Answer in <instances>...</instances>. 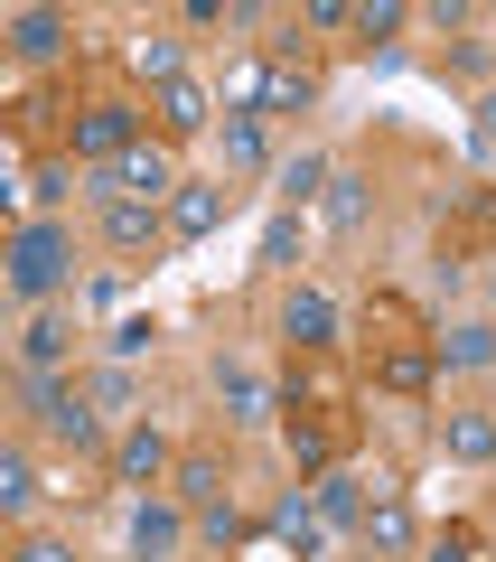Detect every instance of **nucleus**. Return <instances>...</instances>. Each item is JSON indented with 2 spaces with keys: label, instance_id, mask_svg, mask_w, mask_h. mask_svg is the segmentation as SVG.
<instances>
[{
  "label": "nucleus",
  "instance_id": "obj_1",
  "mask_svg": "<svg viewBox=\"0 0 496 562\" xmlns=\"http://www.w3.org/2000/svg\"><path fill=\"white\" fill-rule=\"evenodd\" d=\"M140 122H150V113H140V103L122 94V85H94V94H84L76 113H66V150H76L84 169H113L122 150H140V140H150Z\"/></svg>",
  "mask_w": 496,
  "mask_h": 562
},
{
  "label": "nucleus",
  "instance_id": "obj_2",
  "mask_svg": "<svg viewBox=\"0 0 496 562\" xmlns=\"http://www.w3.org/2000/svg\"><path fill=\"white\" fill-rule=\"evenodd\" d=\"M76 281V235H66L57 216H29L20 235H10V291H20L29 310H47Z\"/></svg>",
  "mask_w": 496,
  "mask_h": 562
},
{
  "label": "nucleus",
  "instance_id": "obj_3",
  "mask_svg": "<svg viewBox=\"0 0 496 562\" xmlns=\"http://www.w3.org/2000/svg\"><path fill=\"white\" fill-rule=\"evenodd\" d=\"M20 394H29V413H38L47 441H66V450H103V413L84 403L76 375H29V366H20Z\"/></svg>",
  "mask_w": 496,
  "mask_h": 562
},
{
  "label": "nucleus",
  "instance_id": "obj_4",
  "mask_svg": "<svg viewBox=\"0 0 496 562\" xmlns=\"http://www.w3.org/2000/svg\"><path fill=\"white\" fill-rule=\"evenodd\" d=\"M84 188H94V206H113V198H140V206H169L179 198V160H169V140H140V150H122L113 169H84Z\"/></svg>",
  "mask_w": 496,
  "mask_h": 562
},
{
  "label": "nucleus",
  "instance_id": "obj_5",
  "mask_svg": "<svg viewBox=\"0 0 496 562\" xmlns=\"http://www.w3.org/2000/svg\"><path fill=\"white\" fill-rule=\"evenodd\" d=\"M103 469H113V487H169V469H179V450H169V431H159L150 413L122 422L113 450H103Z\"/></svg>",
  "mask_w": 496,
  "mask_h": 562
},
{
  "label": "nucleus",
  "instance_id": "obj_6",
  "mask_svg": "<svg viewBox=\"0 0 496 562\" xmlns=\"http://www.w3.org/2000/svg\"><path fill=\"white\" fill-rule=\"evenodd\" d=\"M225 487H235V441H188L179 469H169V497L188 516H206V506H225Z\"/></svg>",
  "mask_w": 496,
  "mask_h": 562
},
{
  "label": "nucleus",
  "instance_id": "obj_7",
  "mask_svg": "<svg viewBox=\"0 0 496 562\" xmlns=\"http://www.w3.org/2000/svg\"><path fill=\"white\" fill-rule=\"evenodd\" d=\"M357 543H365V553H384V562L421 553V525H413V497H403V479H394V469H375V506H365Z\"/></svg>",
  "mask_w": 496,
  "mask_h": 562
},
{
  "label": "nucleus",
  "instance_id": "obj_8",
  "mask_svg": "<svg viewBox=\"0 0 496 562\" xmlns=\"http://www.w3.org/2000/svg\"><path fill=\"white\" fill-rule=\"evenodd\" d=\"M347 366H338V347H318V357H291V375H281V413H338L347 422Z\"/></svg>",
  "mask_w": 496,
  "mask_h": 562
},
{
  "label": "nucleus",
  "instance_id": "obj_9",
  "mask_svg": "<svg viewBox=\"0 0 496 562\" xmlns=\"http://www.w3.org/2000/svg\"><path fill=\"white\" fill-rule=\"evenodd\" d=\"M94 235H103V254H122V262H150L159 244H169V206L113 198V206H94Z\"/></svg>",
  "mask_w": 496,
  "mask_h": 562
},
{
  "label": "nucleus",
  "instance_id": "obj_10",
  "mask_svg": "<svg viewBox=\"0 0 496 562\" xmlns=\"http://www.w3.org/2000/svg\"><path fill=\"white\" fill-rule=\"evenodd\" d=\"M216 403H225V431H262V422H281L272 375L244 366V357H216Z\"/></svg>",
  "mask_w": 496,
  "mask_h": 562
},
{
  "label": "nucleus",
  "instance_id": "obj_11",
  "mask_svg": "<svg viewBox=\"0 0 496 562\" xmlns=\"http://www.w3.org/2000/svg\"><path fill=\"white\" fill-rule=\"evenodd\" d=\"M309 487V506H318V525H328V535H357L365 525V506H375V479H365V469H318V479H300Z\"/></svg>",
  "mask_w": 496,
  "mask_h": 562
},
{
  "label": "nucleus",
  "instance_id": "obj_12",
  "mask_svg": "<svg viewBox=\"0 0 496 562\" xmlns=\"http://www.w3.org/2000/svg\"><path fill=\"white\" fill-rule=\"evenodd\" d=\"M347 431H357V422H338V413H281V450H291V469H300V479L338 469Z\"/></svg>",
  "mask_w": 496,
  "mask_h": 562
},
{
  "label": "nucleus",
  "instance_id": "obj_13",
  "mask_svg": "<svg viewBox=\"0 0 496 562\" xmlns=\"http://www.w3.org/2000/svg\"><path fill=\"white\" fill-rule=\"evenodd\" d=\"M431 357H440V375H487L496 366V319H440Z\"/></svg>",
  "mask_w": 496,
  "mask_h": 562
},
{
  "label": "nucleus",
  "instance_id": "obj_14",
  "mask_svg": "<svg viewBox=\"0 0 496 562\" xmlns=\"http://www.w3.org/2000/svg\"><path fill=\"white\" fill-rule=\"evenodd\" d=\"M20 366H29V375H66V366H76V319H66V310H29Z\"/></svg>",
  "mask_w": 496,
  "mask_h": 562
},
{
  "label": "nucleus",
  "instance_id": "obj_15",
  "mask_svg": "<svg viewBox=\"0 0 496 562\" xmlns=\"http://www.w3.org/2000/svg\"><path fill=\"white\" fill-rule=\"evenodd\" d=\"M440 460H459V469H496V413L450 403V413H440Z\"/></svg>",
  "mask_w": 496,
  "mask_h": 562
},
{
  "label": "nucleus",
  "instance_id": "obj_16",
  "mask_svg": "<svg viewBox=\"0 0 496 562\" xmlns=\"http://www.w3.org/2000/svg\"><path fill=\"white\" fill-rule=\"evenodd\" d=\"M225 206H235V188H225V179H188L179 198H169V235H179V244H206V235L225 225Z\"/></svg>",
  "mask_w": 496,
  "mask_h": 562
},
{
  "label": "nucleus",
  "instance_id": "obj_17",
  "mask_svg": "<svg viewBox=\"0 0 496 562\" xmlns=\"http://www.w3.org/2000/svg\"><path fill=\"white\" fill-rule=\"evenodd\" d=\"M281 338H291V357L338 347V301H328V291H291V301H281Z\"/></svg>",
  "mask_w": 496,
  "mask_h": 562
},
{
  "label": "nucleus",
  "instance_id": "obj_18",
  "mask_svg": "<svg viewBox=\"0 0 496 562\" xmlns=\"http://www.w3.org/2000/svg\"><path fill=\"white\" fill-rule=\"evenodd\" d=\"M150 113H159V140H198L206 122H216V94H206L198 76H179V85H159V94H150Z\"/></svg>",
  "mask_w": 496,
  "mask_h": 562
},
{
  "label": "nucleus",
  "instance_id": "obj_19",
  "mask_svg": "<svg viewBox=\"0 0 496 562\" xmlns=\"http://www.w3.org/2000/svg\"><path fill=\"white\" fill-rule=\"evenodd\" d=\"M179 543H188V506H179V497H140V506H132V553H140V562H169Z\"/></svg>",
  "mask_w": 496,
  "mask_h": 562
},
{
  "label": "nucleus",
  "instance_id": "obj_20",
  "mask_svg": "<svg viewBox=\"0 0 496 562\" xmlns=\"http://www.w3.org/2000/svg\"><path fill=\"white\" fill-rule=\"evenodd\" d=\"M318 216H328V235L357 244L365 225H375V179H365V169H338V179H328V198H318Z\"/></svg>",
  "mask_w": 496,
  "mask_h": 562
},
{
  "label": "nucleus",
  "instance_id": "obj_21",
  "mask_svg": "<svg viewBox=\"0 0 496 562\" xmlns=\"http://www.w3.org/2000/svg\"><path fill=\"white\" fill-rule=\"evenodd\" d=\"M216 150H225V169H235V179L281 169V160H272V132H262V113H225V122H216Z\"/></svg>",
  "mask_w": 496,
  "mask_h": 562
},
{
  "label": "nucleus",
  "instance_id": "obj_22",
  "mask_svg": "<svg viewBox=\"0 0 496 562\" xmlns=\"http://www.w3.org/2000/svg\"><path fill=\"white\" fill-rule=\"evenodd\" d=\"M10 47H20L29 66H57L66 47H76V20H66V10H20V20H10Z\"/></svg>",
  "mask_w": 496,
  "mask_h": 562
},
{
  "label": "nucleus",
  "instance_id": "obj_23",
  "mask_svg": "<svg viewBox=\"0 0 496 562\" xmlns=\"http://www.w3.org/2000/svg\"><path fill=\"white\" fill-rule=\"evenodd\" d=\"M375 384L403 394V403H421L440 384V357H431V347H375Z\"/></svg>",
  "mask_w": 496,
  "mask_h": 562
},
{
  "label": "nucleus",
  "instance_id": "obj_24",
  "mask_svg": "<svg viewBox=\"0 0 496 562\" xmlns=\"http://www.w3.org/2000/svg\"><path fill=\"white\" fill-rule=\"evenodd\" d=\"M365 338L375 347H431V319H421L403 291H375V301H365Z\"/></svg>",
  "mask_w": 496,
  "mask_h": 562
},
{
  "label": "nucleus",
  "instance_id": "obj_25",
  "mask_svg": "<svg viewBox=\"0 0 496 562\" xmlns=\"http://www.w3.org/2000/svg\"><path fill=\"white\" fill-rule=\"evenodd\" d=\"M84 403H94L103 422H140V375H132V366H113V357L84 366Z\"/></svg>",
  "mask_w": 496,
  "mask_h": 562
},
{
  "label": "nucleus",
  "instance_id": "obj_26",
  "mask_svg": "<svg viewBox=\"0 0 496 562\" xmlns=\"http://www.w3.org/2000/svg\"><path fill=\"white\" fill-rule=\"evenodd\" d=\"M122 66H132V76L150 85V94H159V85H179V76H188V66H179V38H169V29H140V38L122 47Z\"/></svg>",
  "mask_w": 496,
  "mask_h": 562
},
{
  "label": "nucleus",
  "instance_id": "obj_27",
  "mask_svg": "<svg viewBox=\"0 0 496 562\" xmlns=\"http://www.w3.org/2000/svg\"><path fill=\"white\" fill-rule=\"evenodd\" d=\"M328 179H338V169L318 160V150H291V160L272 169V198L281 206H318V198H328Z\"/></svg>",
  "mask_w": 496,
  "mask_h": 562
},
{
  "label": "nucleus",
  "instance_id": "obj_28",
  "mask_svg": "<svg viewBox=\"0 0 496 562\" xmlns=\"http://www.w3.org/2000/svg\"><path fill=\"white\" fill-rule=\"evenodd\" d=\"M309 103H318V76H309V66H291V57L262 66V113H309Z\"/></svg>",
  "mask_w": 496,
  "mask_h": 562
},
{
  "label": "nucleus",
  "instance_id": "obj_29",
  "mask_svg": "<svg viewBox=\"0 0 496 562\" xmlns=\"http://www.w3.org/2000/svg\"><path fill=\"white\" fill-rule=\"evenodd\" d=\"M150 347H159V319H150V310H132V319L103 328V357H113V366H140Z\"/></svg>",
  "mask_w": 496,
  "mask_h": 562
},
{
  "label": "nucleus",
  "instance_id": "obj_30",
  "mask_svg": "<svg viewBox=\"0 0 496 562\" xmlns=\"http://www.w3.org/2000/svg\"><path fill=\"white\" fill-rule=\"evenodd\" d=\"M421 562H487V535H477L469 516H450L431 543H421Z\"/></svg>",
  "mask_w": 496,
  "mask_h": 562
},
{
  "label": "nucleus",
  "instance_id": "obj_31",
  "mask_svg": "<svg viewBox=\"0 0 496 562\" xmlns=\"http://www.w3.org/2000/svg\"><path fill=\"white\" fill-rule=\"evenodd\" d=\"M403 20H413L403 0H365V10H357V47H384V38H403Z\"/></svg>",
  "mask_w": 496,
  "mask_h": 562
},
{
  "label": "nucleus",
  "instance_id": "obj_32",
  "mask_svg": "<svg viewBox=\"0 0 496 562\" xmlns=\"http://www.w3.org/2000/svg\"><path fill=\"white\" fill-rule=\"evenodd\" d=\"M76 169H84L76 150H57V160H38V169H29V198H38V206H57L66 188H76Z\"/></svg>",
  "mask_w": 496,
  "mask_h": 562
},
{
  "label": "nucleus",
  "instance_id": "obj_33",
  "mask_svg": "<svg viewBox=\"0 0 496 562\" xmlns=\"http://www.w3.org/2000/svg\"><path fill=\"white\" fill-rule=\"evenodd\" d=\"M38 497V460L29 450H0V506H29Z\"/></svg>",
  "mask_w": 496,
  "mask_h": 562
},
{
  "label": "nucleus",
  "instance_id": "obj_34",
  "mask_svg": "<svg viewBox=\"0 0 496 562\" xmlns=\"http://www.w3.org/2000/svg\"><path fill=\"white\" fill-rule=\"evenodd\" d=\"M225 113H262V66H225Z\"/></svg>",
  "mask_w": 496,
  "mask_h": 562
},
{
  "label": "nucleus",
  "instance_id": "obj_35",
  "mask_svg": "<svg viewBox=\"0 0 496 562\" xmlns=\"http://www.w3.org/2000/svg\"><path fill=\"white\" fill-rule=\"evenodd\" d=\"M198 535H206V543L225 553V543H244L253 525H244V516H235V497H225V506H206V516H198Z\"/></svg>",
  "mask_w": 496,
  "mask_h": 562
},
{
  "label": "nucleus",
  "instance_id": "obj_36",
  "mask_svg": "<svg viewBox=\"0 0 496 562\" xmlns=\"http://www.w3.org/2000/svg\"><path fill=\"white\" fill-rule=\"evenodd\" d=\"M469 150H487V160H496V94L469 103Z\"/></svg>",
  "mask_w": 496,
  "mask_h": 562
},
{
  "label": "nucleus",
  "instance_id": "obj_37",
  "mask_svg": "<svg viewBox=\"0 0 496 562\" xmlns=\"http://www.w3.org/2000/svg\"><path fill=\"white\" fill-rule=\"evenodd\" d=\"M291 29H357V10H347V0H309Z\"/></svg>",
  "mask_w": 496,
  "mask_h": 562
},
{
  "label": "nucleus",
  "instance_id": "obj_38",
  "mask_svg": "<svg viewBox=\"0 0 496 562\" xmlns=\"http://www.w3.org/2000/svg\"><path fill=\"white\" fill-rule=\"evenodd\" d=\"M244 562H300V553L272 535V525H253V535H244Z\"/></svg>",
  "mask_w": 496,
  "mask_h": 562
},
{
  "label": "nucleus",
  "instance_id": "obj_39",
  "mask_svg": "<svg viewBox=\"0 0 496 562\" xmlns=\"http://www.w3.org/2000/svg\"><path fill=\"white\" fill-rule=\"evenodd\" d=\"M300 254V225L291 216H272V235H262V262H291Z\"/></svg>",
  "mask_w": 496,
  "mask_h": 562
},
{
  "label": "nucleus",
  "instance_id": "obj_40",
  "mask_svg": "<svg viewBox=\"0 0 496 562\" xmlns=\"http://www.w3.org/2000/svg\"><path fill=\"white\" fill-rule=\"evenodd\" d=\"M20 562H76V543H57V535H29V543H20Z\"/></svg>",
  "mask_w": 496,
  "mask_h": 562
},
{
  "label": "nucleus",
  "instance_id": "obj_41",
  "mask_svg": "<svg viewBox=\"0 0 496 562\" xmlns=\"http://www.w3.org/2000/svg\"><path fill=\"white\" fill-rule=\"evenodd\" d=\"M487 319H496V262H487Z\"/></svg>",
  "mask_w": 496,
  "mask_h": 562
},
{
  "label": "nucleus",
  "instance_id": "obj_42",
  "mask_svg": "<svg viewBox=\"0 0 496 562\" xmlns=\"http://www.w3.org/2000/svg\"><path fill=\"white\" fill-rule=\"evenodd\" d=\"M487 562H496V553H487Z\"/></svg>",
  "mask_w": 496,
  "mask_h": 562
}]
</instances>
